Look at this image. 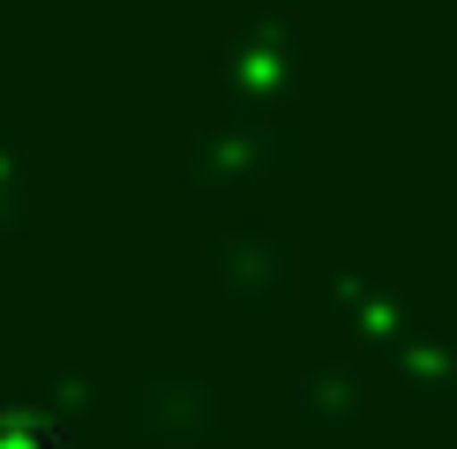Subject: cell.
Segmentation results:
<instances>
[{"mask_svg":"<svg viewBox=\"0 0 457 449\" xmlns=\"http://www.w3.org/2000/svg\"><path fill=\"white\" fill-rule=\"evenodd\" d=\"M0 449H75V442H68L61 420H46V412H30V404H8L0 412Z\"/></svg>","mask_w":457,"mask_h":449,"instance_id":"cell-1","label":"cell"}]
</instances>
